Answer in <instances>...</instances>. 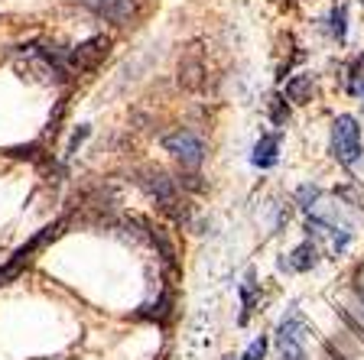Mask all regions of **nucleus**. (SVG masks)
<instances>
[{
	"instance_id": "423d86ee",
	"label": "nucleus",
	"mask_w": 364,
	"mask_h": 360,
	"mask_svg": "<svg viewBox=\"0 0 364 360\" xmlns=\"http://www.w3.org/2000/svg\"><path fill=\"white\" fill-rule=\"evenodd\" d=\"M107 49H111V39L107 36L88 39V43H82L78 49L68 53V68L72 72H91V68H98L107 59Z\"/></svg>"
},
{
	"instance_id": "4468645a",
	"label": "nucleus",
	"mask_w": 364,
	"mask_h": 360,
	"mask_svg": "<svg viewBox=\"0 0 364 360\" xmlns=\"http://www.w3.org/2000/svg\"><path fill=\"white\" fill-rule=\"evenodd\" d=\"M264 354H267V338L260 334V338H254V341L247 344V351H244L241 360H264Z\"/></svg>"
},
{
	"instance_id": "a211bd4d",
	"label": "nucleus",
	"mask_w": 364,
	"mask_h": 360,
	"mask_svg": "<svg viewBox=\"0 0 364 360\" xmlns=\"http://www.w3.org/2000/svg\"><path fill=\"white\" fill-rule=\"evenodd\" d=\"M361 4H364V0H361Z\"/></svg>"
},
{
	"instance_id": "1a4fd4ad",
	"label": "nucleus",
	"mask_w": 364,
	"mask_h": 360,
	"mask_svg": "<svg viewBox=\"0 0 364 360\" xmlns=\"http://www.w3.org/2000/svg\"><path fill=\"white\" fill-rule=\"evenodd\" d=\"M277 150H280V140H277V136L273 133L260 136L257 146H254V165H257V169H270V165L277 163Z\"/></svg>"
},
{
	"instance_id": "f257e3e1",
	"label": "nucleus",
	"mask_w": 364,
	"mask_h": 360,
	"mask_svg": "<svg viewBox=\"0 0 364 360\" xmlns=\"http://www.w3.org/2000/svg\"><path fill=\"white\" fill-rule=\"evenodd\" d=\"M306 341H309V324H306L299 308H289L277 324V338H273L277 360H309Z\"/></svg>"
},
{
	"instance_id": "9d476101",
	"label": "nucleus",
	"mask_w": 364,
	"mask_h": 360,
	"mask_svg": "<svg viewBox=\"0 0 364 360\" xmlns=\"http://www.w3.org/2000/svg\"><path fill=\"white\" fill-rule=\"evenodd\" d=\"M312 94H316V84H312V75H296L287 82V98L293 104H309Z\"/></svg>"
},
{
	"instance_id": "6e6552de",
	"label": "nucleus",
	"mask_w": 364,
	"mask_h": 360,
	"mask_svg": "<svg viewBox=\"0 0 364 360\" xmlns=\"http://www.w3.org/2000/svg\"><path fill=\"white\" fill-rule=\"evenodd\" d=\"M316 263H318L316 244H299V247H296L287 260H280V270H287V273H309Z\"/></svg>"
},
{
	"instance_id": "dca6fc26",
	"label": "nucleus",
	"mask_w": 364,
	"mask_h": 360,
	"mask_svg": "<svg viewBox=\"0 0 364 360\" xmlns=\"http://www.w3.org/2000/svg\"><path fill=\"white\" fill-rule=\"evenodd\" d=\"M316 198H318L316 188H309V185L299 188V202H303V208H312V202H316Z\"/></svg>"
},
{
	"instance_id": "ddd939ff",
	"label": "nucleus",
	"mask_w": 364,
	"mask_h": 360,
	"mask_svg": "<svg viewBox=\"0 0 364 360\" xmlns=\"http://www.w3.org/2000/svg\"><path fill=\"white\" fill-rule=\"evenodd\" d=\"M345 20H348V10H345V7H335L332 10V36L338 39V43L345 39V30H348V26H345Z\"/></svg>"
},
{
	"instance_id": "39448f33",
	"label": "nucleus",
	"mask_w": 364,
	"mask_h": 360,
	"mask_svg": "<svg viewBox=\"0 0 364 360\" xmlns=\"http://www.w3.org/2000/svg\"><path fill=\"white\" fill-rule=\"evenodd\" d=\"M163 146H166V153H173L176 159H179L186 169H198V163H202V140H198L196 133H189V130H176V133H166L163 136Z\"/></svg>"
},
{
	"instance_id": "2eb2a0df",
	"label": "nucleus",
	"mask_w": 364,
	"mask_h": 360,
	"mask_svg": "<svg viewBox=\"0 0 364 360\" xmlns=\"http://www.w3.org/2000/svg\"><path fill=\"white\" fill-rule=\"evenodd\" d=\"M270 117H273V124H287V107H283V98H270Z\"/></svg>"
},
{
	"instance_id": "f3484780",
	"label": "nucleus",
	"mask_w": 364,
	"mask_h": 360,
	"mask_svg": "<svg viewBox=\"0 0 364 360\" xmlns=\"http://www.w3.org/2000/svg\"><path fill=\"white\" fill-rule=\"evenodd\" d=\"M228 360H235V357H228Z\"/></svg>"
},
{
	"instance_id": "f03ea898",
	"label": "nucleus",
	"mask_w": 364,
	"mask_h": 360,
	"mask_svg": "<svg viewBox=\"0 0 364 360\" xmlns=\"http://www.w3.org/2000/svg\"><path fill=\"white\" fill-rule=\"evenodd\" d=\"M332 153L341 165H355L361 156V127L355 117H338L332 124Z\"/></svg>"
},
{
	"instance_id": "f8f14e48",
	"label": "nucleus",
	"mask_w": 364,
	"mask_h": 360,
	"mask_svg": "<svg viewBox=\"0 0 364 360\" xmlns=\"http://www.w3.org/2000/svg\"><path fill=\"white\" fill-rule=\"evenodd\" d=\"M361 75H364V55H358V59L351 62V68H348V91L351 94L361 91Z\"/></svg>"
},
{
	"instance_id": "9b49d317",
	"label": "nucleus",
	"mask_w": 364,
	"mask_h": 360,
	"mask_svg": "<svg viewBox=\"0 0 364 360\" xmlns=\"http://www.w3.org/2000/svg\"><path fill=\"white\" fill-rule=\"evenodd\" d=\"M257 295H260L257 283H254V276H247V279L241 283V318H237V324H247L250 312L257 308Z\"/></svg>"
},
{
	"instance_id": "20e7f679",
	"label": "nucleus",
	"mask_w": 364,
	"mask_h": 360,
	"mask_svg": "<svg viewBox=\"0 0 364 360\" xmlns=\"http://www.w3.org/2000/svg\"><path fill=\"white\" fill-rule=\"evenodd\" d=\"M140 185H144L146 192L156 198V204L166 211V214H173V218H182L179 195H176V185H173V179H169L166 173H159V169H146V173L140 175Z\"/></svg>"
},
{
	"instance_id": "7ed1b4c3",
	"label": "nucleus",
	"mask_w": 364,
	"mask_h": 360,
	"mask_svg": "<svg viewBox=\"0 0 364 360\" xmlns=\"http://www.w3.org/2000/svg\"><path fill=\"white\" fill-rule=\"evenodd\" d=\"M205 53H202V43H189L186 53L179 55V65H176V82H179L182 91L189 94H198L205 88Z\"/></svg>"
},
{
	"instance_id": "0eeeda50",
	"label": "nucleus",
	"mask_w": 364,
	"mask_h": 360,
	"mask_svg": "<svg viewBox=\"0 0 364 360\" xmlns=\"http://www.w3.org/2000/svg\"><path fill=\"white\" fill-rule=\"evenodd\" d=\"M78 4H82L85 10H91L95 16H105L114 26H127L136 16L134 0H78Z\"/></svg>"
}]
</instances>
